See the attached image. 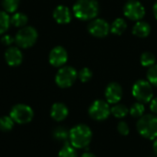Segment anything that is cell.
Returning a JSON list of instances; mask_svg holds the SVG:
<instances>
[{
  "mask_svg": "<svg viewBox=\"0 0 157 157\" xmlns=\"http://www.w3.org/2000/svg\"><path fill=\"white\" fill-rule=\"evenodd\" d=\"M73 12L80 20H92L99 13V4L97 0H77L73 6Z\"/></svg>",
  "mask_w": 157,
  "mask_h": 157,
  "instance_id": "6da1fadb",
  "label": "cell"
},
{
  "mask_svg": "<svg viewBox=\"0 0 157 157\" xmlns=\"http://www.w3.org/2000/svg\"><path fill=\"white\" fill-rule=\"evenodd\" d=\"M71 145L77 149H83L89 145L92 140V131L87 125L78 124L69 132Z\"/></svg>",
  "mask_w": 157,
  "mask_h": 157,
  "instance_id": "7a4b0ae2",
  "label": "cell"
},
{
  "mask_svg": "<svg viewBox=\"0 0 157 157\" xmlns=\"http://www.w3.org/2000/svg\"><path fill=\"white\" fill-rule=\"evenodd\" d=\"M136 127L138 132L144 138L148 140L157 139V115H144L137 121Z\"/></svg>",
  "mask_w": 157,
  "mask_h": 157,
  "instance_id": "3957f363",
  "label": "cell"
},
{
  "mask_svg": "<svg viewBox=\"0 0 157 157\" xmlns=\"http://www.w3.org/2000/svg\"><path fill=\"white\" fill-rule=\"evenodd\" d=\"M38 39L37 30L31 27H23L21 28L15 36V42L17 45L23 49H28L35 44Z\"/></svg>",
  "mask_w": 157,
  "mask_h": 157,
  "instance_id": "277c9868",
  "label": "cell"
},
{
  "mask_svg": "<svg viewBox=\"0 0 157 157\" xmlns=\"http://www.w3.org/2000/svg\"><path fill=\"white\" fill-rule=\"evenodd\" d=\"M132 95L141 103H149L153 99L154 91L152 85L147 80H138L132 86Z\"/></svg>",
  "mask_w": 157,
  "mask_h": 157,
  "instance_id": "5b68a950",
  "label": "cell"
},
{
  "mask_svg": "<svg viewBox=\"0 0 157 157\" xmlns=\"http://www.w3.org/2000/svg\"><path fill=\"white\" fill-rule=\"evenodd\" d=\"M78 73L72 66H63L59 69L55 75V83L61 88H67L74 85Z\"/></svg>",
  "mask_w": 157,
  "mask_h": 157,
  "instance_id": "8992f818",
  "label": "cell"
},
{
  "mask_svg": "<svg viewBox=\"0 0 157 157\" xmlns=\"http://www.w3.org/2000/svg\"><path fill=\"white\" fill-rule=\"evenodd\" d=\"M9 116L12 118L14 122L18 124H26L32 121L34 112L29 106L25 104H17L11 109Z\"/></svg>",
  "mask_w": 157,
  "mask_h": 157,
  "instance_id": "52a82bcc",
  "label": "cell"
},
{
  "mask_svg": "<svg viewBox=\"0 0 157 157\" xmlns=\"http://www.w3.org/2000/svg\"><path fill=\"white\" fill-rule=\"evenodd\" d=\"M88 114L95 121H105L110 115V108L109 106V103L102 99L95 100L89 107Z\"/></svg>",
  "mask_w": 157,
  "mask_h": 157,
  "instance_id": "ba28073f",
  "label": "cell"
},
{
  "mask_svg": "<svg viewBox=\"0 0 157 157\" xmlns=\"http://www.w3.org/2000/svg\"><path fill=\"white\" fill-rule=\"evenodd\" d=\"M145 12L144 6L136 0L128 1L123 7V13L125 17L134 21L141 20L145 16Z\"/></svg>",
  "mask_w": 157,
  "mask_h": 157,
  "instance_id": "9c48e42d",
  "label": "cell"
},
{
  "mask_svg": "<svg viewBox=\"0 0 157 157\" xmlns=\"http://www.w3.org/2000/svg\"><path fill=\"white\" fill-rule=\"evenodd\" d=\"M87 30L96 38H104L110 32V26L103 18H94L88 24Z\"/></svg>",
  "mask_w": 157,
  "mask_h": 157,
  "instance_id": "30bf717a",
  "label": "cell"
},
{
  "mask_svg": "<svg viewBox=\"0 0 157 157\" xmlns=\"http://www.w3.org/2000/svg\"><path fill=\"white\" fill-rule=\"evenodd\" d=\"M68 59L66 50L62 46L54 47L49 54V62L54 67H62Z\"/></svg>",
  "mask_w": 157,
  "mask_h": 157,
  "instance_id": "8fae6325",
  "label": "cell"
},
{
  "mask_svg": "<svg viewBox=\"0 0 157 157\" xmlns=\"http://www.w3.org/2000/svg\"><path fill=\"white\" fill-rule=\"evenodd\" d=\"M122 95H123V91L120 84L116 82H112L107 86L105 90V97L108 103L117 104L121 99Z\"/></svg>",
  "mask_w": 157,
  "mask_h": 157,
  "instance_id": "7c38bea8",
  "label": "cell"
},
{
  "mask_svg": "<svg viewBox=\"0 0 157 157\" xmlns=\"http://www.w3.org/2000/svg\"><path fill=\"white\" fill-rule=\"evenodd\" d=\"M5 59L8 65L18 66L22 63L23 55L17 47H9L5 52Z\"/></svg>",
  "mask_w": 157,
  "mask_h": 157,
  "instance_id": "4fadbf2b",
  "label": "cell"
},
{
  "mask_svg": "<svg viewBox=\"0 0 157 157\" xmlns=\"http://www.w3.org/2000/svg\"><path fill=\"white\" fill-rule=\"evenodd\" d=\"M53 18L59 24H68L72 19L71 11L67 6L60 5L53 10Z\"/></svg>",
  "mask_w": 157,
  "mask_h": 157,
  "instance_id": "5bb4252c",
  "label": "cell"
},
{
  "mask_svg": "<svg viewBox=\"0 0 157 157\" xmlns=\"http://www.w3.org/2000/svg\"><path fill=\"white\" fill-rule=\"evenodd\" d=\"M69 110L63 103H54L51 109V116L56 121H62L68 116Z\"/></svg>",
  "mask_w": 157,
  "mask_h": 157,
  "instance_id": "9a60e30c",
  "label": "cell"
},
{
  "mask_svg": "<svg viewBox=\"0 0 157 157\" xmlns=\"http://www.w3.org/2000/svg\"><path fill=\"white\" fill-rule=\"evenodd\" d=\"M151 32V26L145 21L139 20L132 27V34L138 38H146Z\"/></svg>",
  "mask_w": 157,
  "mask_h": 157,
  "instance_id": "2e32d148",
  "label": "cell"
},
{
  "mask_svg": "<svg viewBox=\"0 0 157 157\" xmlns=\"http://www.w3.org/2000/svg\"><path fill=\"white\" fill-rule=\"evenodd\" d=\"M127 29V22L121 17L116 18L110 25V32L115 35H121Z\"/></svg>",
  "mask_w": 157,
  "mask_h": 157,
  "instance_id": "e0dca14e",
  "label": "cell"
},
{
  "mask_svg": "<svg viewBox=\"0 0 157 157\" xmlns=\"http://www.w3.org/2000/svg\"><path fill=\"white\" fill-rule=\"evenodd\" d=\"M11 24L17 28H23L28 23V17L21 12H15L10 17Z\"/></svg>",
  "mask_w": 157,
  "mask_h": 157,
  "instance_id": "ac0fdd59",
  "label": "cell"
},
{
  "mask_svg": "<svg viewBox=\"0 0 157 157\" xmlns=\"http://www.w3.org/2000/svg\"><path fill=\"white\" fill-rule=\"evenodd\" d=\"M110 113L118 119H121L127 116L129 113L128 108L123 105V104H115L111 109H110Z\"/></svg>",
  "mask_w": 157,
  "mask_h": 157,
  "instance_id": "d6986e66",
  "label": "cell"
},
{
  "mask_svg": "<svg viewBox=\"0 0 157 157\" xmlns=\"http://www.w3.org/2000/svg\"><path fill=\"white\" fill-rule=\"evenodd\" d=\"M141 64L144 67H151L155 64V56L151 52H144L141 55Z\"/></svg>",
  "mask_w": 157,
  "mask_h": 157,
  "instance_id": "ffe728a7",
  "label": "cell"
},
{
  "mask_svg": "<svg viewBox=\"0 0 157 157\" xmlns=\"http://www.w3.org/2000/svg\"><path fill=\"white\" fill-rule=\"evenodd\" d=\"M11 25L10 17L7 12L0 11V35L5 33Z\"/></svg>",
  "mask_w": 157,
  "mask_h": 157,
  "instance_id": "44dd1931",
  "label": "cell"
},
{
  "mask_svg": "<svg viewBox=\"0 0 157 157\" xmlns=\"http://www.w3.org/2000/svg\"><path fill=\"white\" fill-rule=\"evenodd\" d=\"M20 0H2V6L7 13H15L19 6Z\"/></svg>",
  "mask_w": 157,
  "mask_h": 157,
  "instance_id": "7402d4cb",
  "label": "cell"
},
{
  "mask_svg": "<svg viewBox=\"0 0 157 157\" xmlns=\"http://www.w3.org/2000/svg\"><path fill=\"white\" fill-rule=\"evenodd\" d=\"M144 110H145V109H144V104L141 102H137L132 106V108L130 109V113L133 118H141L144 116Z\"/></svg>",
  "mask_w": 157,
  "mask_h": 157,
  "instance_id": "603a6c76",
  "label": "cell"
},
{
  "mask_svg": "<svg viewBox=\"0 0 157 157\" xmlns=\"http://www.w3.org/2000/svg\"><path fill=\"white\" fill-rule=\"evenodd\" d=\"M14 126V121L10 116H4L0 118V130L3 132L11 131Z\"/></svg>",
  "mask_w": 157,
  "mask_h": 157,
  "instance_id": "cb8c5ba5",
  "label": "cell"
},
{
  "mask_svg": "<svg viewBox=\"0 0 157 157\" xmlns=\"http://www.w3.org/2000/svg\"><path fill=\"white\" fill-rule=\"evenodd\" d=\"M58 157H77V153L74 146L65 144L60 150L58 154Z\"/></svg>",
  "mask_w": 157,
  "mask_h": 157,
  "instance_id": "d4e9b609",
  "label": "cell"
},
{
  "mask_svg": "<svg viewBox=\"0 0 157 157\" xmlns=\"http://www.w3.org/2000/svg\"><path fill=\"white\" fill-rule=\"evenodd\" d=\"M53 137L57 141H66L67 139H69V132H67L63 127H58L53 132Z\"/></svg>",
  "mask_w": 157,
  "mask_h": 157,
  "instance_id": "484cf974",
  "label": "cell"
},
{
  "mask_svg": "<svg viewBox=\"0 0 157 157\" xmlns=\"http://www.w3.org/2000/svg\"><path fill=\"white\" fill-rule=\"evenodd\" d=\"M147 79L151 85L157 86V63L149 67L147 71Z\"/></svg>",
  "mask_w": 157,
  "mask_h": 157,
  "instance_id": "4316f807",
  "label": "cell"
},
{
  "mask_svg": "<svg viewBox=\"0 0 157 157\" xmlns=\"http://www.w3.org/2000/svg\"><path fill=\"white\" fill-rule=\"evenodd\" d=\"M92 75H93L92 71L89 68H87V67H85V68L81 69L80 72L78 73V78L83 83L88 82L92 78Z\"/></svg>",
  "mask_w": 157,
  "mask_h": 157,
  "instance_id": "83f0119b",
  "label": "cell"
},
{
  "mask_svg": "<svg viewBox=\"0 0 157 157\" xmlns=\"http://www.w3.org/2000/svg\"><path fill=\"white\" fill-rule=\"evenodd\" d=\"M117 129H118V132L120 134L123 135V136H126L129 134L130 132V128H129V125L125 122V121H120L118 123V126H117Z\"/></svg>",
  "mask_w": 157,
  "mask_h": 157,
  "instance_id": "f1b7e54d",
  "label": "cell"
},
{
  "mask_svg": "<svg viewBox=\"0 0 157 157\" xmlns=\"http://www.w3.org/2000/svg\"><path fill=\"white\" fill-rule=\"evenodd\" d=\"M14 40H15V39H13V37L11 35H4L1 38V42L4 45H6V46L11 45L14 42Z\"/></svg>",
  "mask_w": 157,
  "mask_h": 157,
  "instance_id": "f546056e",
  "label": "cell"
},
{
  "mask_svg": "<svg viewBox=\"0 0 157 157\" xmlns=\"http://www.w3.org/2000/svg\"><path fill=\"white\" fill-rule=\"evenodd\" d=\"M150 109H151V111L157 115V98H153L151 100V103H150Z\"/></svg>",
  "mask_w": 157,
  "mask_h": 157,
  "instance_id": "4dcf8cb0",
  "label": "cell"
},
{
  "mask_svg": "<svg viewBox=\"0 0 157 157\" xmlns=\"http://www.w3.org/2000/svg\"><path fill=\"white\" fill-rule=\"evenodd\" d=\"M153 12H154V15H155V17L157 19V1L155 3L154 5V7H153Z\"/></svg>",
  "mask_w": 157,
  "mask_h": 157,
  "instance_id": "1f68e13d",
  "label": "cell"
},
{
  "mask_svg": "<svg viewBox=\"0 0 157 157\" xmlns=\"http://www.w3.org/2000/svg\"><path fill=\"white\" fill-rule=\"evenodd\" d=\"M81 157H97L94 154H92V153H85V154H83L82 155V156Z\"/></svg>",
  "mask_w": 157,
  "mask_h": 157,
  "instance_id": "d6a6232c",
  "label": "cell"
},
{
  "mask_svg": "<svg viewBox=\"0 0 157 157\" xmlns=\"http://www.w3.org/2000/svg\"><path fill=\"white\" fill-rule=\"evenodd\" d=\"M153 149H154V153L155 154V155L157 156V139H155L154 145H153Z\"/></svg>",
  "mask_w": 157,
  "mask_h": 157,
  "instance_id": "836d02e7",
  "label": "cell"
},
{
  "mask_svg": "<svg viewBox=\"0 0 157 157\" xmlns=\"http://www.w3.org/2000/svg\"><path fill=\"white\" fill-rule=\"evenodd\" d=\"M128 1H130V0H128Z\"/></svg>",
  "mask_w": 157,
  "mask_h": 157,
  "instance_id": "e575fe53",
  "label": "cell"
}]
</instances>
